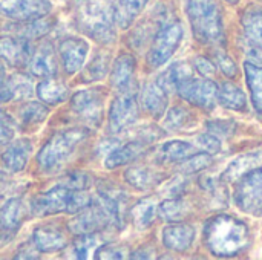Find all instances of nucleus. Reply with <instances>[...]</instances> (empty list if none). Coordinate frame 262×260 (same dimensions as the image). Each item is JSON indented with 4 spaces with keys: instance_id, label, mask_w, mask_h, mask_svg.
Returning a JSON list of instances; mask_svg holds the SVG:
<instances>
[{
    "instance_id": "nucleus-1",
    "label": "nucleus",
    "mask_w": 262,
    "mask_h": 260,
    "mask_svg": "<svg viewBox=\"0 0 262 260\" xmlns=\"http://www.w3.org/2000/svg\"><path fill=\"white\" fill-rule=\"evenodd\" d=\"M204 242L212 254L232 257L249 247L250 233L243 221L230 215H218L207 221L204 227Z\"/></svg>"
},
{
    "instance_id": "nucleus-2",
    "label": "nucleus",
    "mask_w": 262,
    "mask_h": 260,
    "mask_svg": "<svg viewBox=\"0 0 262 260\" xmlns=\"http://www.w3.org/2000/svg\"><path fill=\"white\" fill-rule=\"evenodd\" d=\"M184 11L189 17L193 35L200 43L210 46L223 43V17L213 0H184Z\"/></svg>"
},
{
    "instance_id": "nucleus-3",
    "label": "nucleus",
    "mask_w": 262,
    "mask_h": 260,
    "mask_svg": "<svg viewBox=\"0 0 262 260\" xmlns=\"http://www.w3.org/2000/svg\"><path fill=\"white\" fill-rule=\"evenodd\" d=\"M80 29L100 43L115 40V17L109 0H84L78 9Z\"/></svg>"
},
{
    "instance_id": "nucleus-4",
    "label": "nucleus",
    "mask_w": 262,
    "mask_h": 260,
    "mask_svg": "<svg viewBox=\"0 0 262 260\" xmlns=\"http://www.w3.org/2000/svg\"><path fill=\"white\" fill-rule=\"evenodd\" d=\"M86 138L88 132L84 129H68L63 132H57L38 152V166L46 172H52L61 167L72 158L78 146Z\"/></svg>"
},
{
    "instance_id": "nucleus-5",
    "label": "nucleus",
    "mask_w": 262,
    "mask_h": 260,
    "mask_svg": "<svg viewBox=\"0 0 262 260\" xmlns=\"http://www.w3.org/2000/svg\"><path fill=\"white\" fill-rule=\"evenodd\" d=\"M233 201L243 213L262 218V167L247 172L238 179Z\"/></svg>"
},
{
    "instance_id": "nucleus-6",
    "label": "nucleus",
    "mask_w": 262,
    "mask_h": 260,
    "mask_svg": "<svg viewBox=\"0 0 262 260\" xmlns=\"http://www.w3.org/2000/svg\"><path fill=\"white\" fill-rule=\"evenodd\" d=\"M181 40H183V26L180 21L175 20V21L161 23L149 49L147 64L150 67L163 66L178 49Z\"/></svg>"
},
{
    "instance_id": "nucleus-7",
    "label": "nucleus",
    "mask_w": 262,
    "mask_h": 260,
    "mask_svg": "<svg viewBox=\"0 0 262 260\" xmlns=\"http://www.w3.org/2000/svg\"><path fill=\"white\" fill-rule=\"evenodd\" d=\"M177 92L183 100H186L192 106L201 107L204 110L215 109V104L218 101V98H216L218 84L213 83L212 80H209L207 77L196 78L192 75L180 84Z\"/></svg>"
},
{
    "instance_id": "nucleus-8",
    "label": "nucleus",
    "mask_w": 262,
    "mask_h": 260,
    "mask_svg": "<svg viewBox=\"0 0 262 260\" xmlns=\"http://www.w3.org/2000/svg\"><path fill=\"white\" fill-rule=\"evenodd\" d=\"M243 46L250 61L262 63V8L252 6L243 15Z\"/></svg>"
},
{
    "instance_id": "nucleus-9",
    "label": "nucleus",
    "mask_w": 262,
    "mask_h": 260,
    "mask_svg": "<svg viewBox=\"0 0 262 260\" xmlns=\"http://www.w3.org/2000/svg\"><path fill=\"white\" fill-rule=\"evenodd\" d=\"M140 115V106L135 92L120 93L111 104L109 109V129L118 133L132 126Z\"/></svg>"
},
{
    "instance_id": "nucleus-10",
    "label": "nucleus",
    "mask_w": 262,
    "mask_h": 260,
    "mask_svg": "<svg viewBox=\"0 0 262 260\" xmlns=\"http://www.w3.org/2000/svg\"><path fill=\"white\" fill-rule=\"evenodd\" d=\"M71 193L72 188H68L66 185L60 184L48 190L46 193L35 196L31 204V213L38 218L57 215V213H68Z\"/></svg>"
},
{
    "instance_id": "nucleus-11",
    "label": "nucleus",
    "mask_w": 262,
    "mask_h": 260,
    "mask_svg": "<svg viewBox=\"0 0 262 260\" xmlns=\"http://www.w3.org/2000/svg\"><path fill=\"white\" fill-rule=\"evenodd\" d=\"M104 93L100 89L80 90L71 98L72 110L88 124H98L103 113Z\"/></svg>"
},
{
    "instance_id": "nucleus-12",
    "label": "nucleus",
    "mask_w": 262,
    "mask_h": 260,
    "mask_svg": "<svg viewBox=\"0 0 262 260\" xmlns=\"http://www.w3.org/2000/svg\"><path fill=\"white\" fill-rule=\"evenodd\" d=\"M51 3L48 0H0V15L25 21L48 15Z\"/></svg>"
},
{
    "instance_id": "nucleus-13",
    "label": "nucleus",
    "mask_w": 262,
    "mask_h": 260,
    "mask_svg": "<svg viewBox=\"0 0 262 260\" xmlns=\"http://www.w3.org/2000/svg\"><path fill=\"white\" fill-rule=\"evenodd\" d=\"M34 93V84L23 74L6 75L0 67V103L26 100Z\"/></svg>"
},
{
    "instance_id": "nucleus-14",
    "label": "nucleus",
    "mask_w": 262,
    "mask_h": 260,
    "mask_svg": "<svg viewBox=\"0 0 262 260\" xmlns=\"http://www.w3.org/2000/svg\"><path fill=\"white\" fill-rule=\"evenodd\" d=\"M88 52H89L88 41L78 37H68L58 46L61 66L68 74H75L83 67Z\"/></svg>"
},
{
    "instance_id": "nucleus-15",
    "label": "nucleus",
    "mask_w": 262,
    "mask_h": 260,
    "mask_svg": "<svg viewBox=\"0 0 262 260\" xmlns=\"http://www.w3.org/2000/svg\"><path fill=\"white\" fill-rule=\"evenodd\" d=\"M32 49L34 48L26 38H20L15 35L0 37V60H3L8 66L21 67L28 64Z\"/></svg>"
},
{
    "instance_id": "nucleus-16",
    "label": "nucleus",
    "mask_w": 262,
    "mask_h": 260,
    "mask_svg": "<svg viewBox=\"0 0 262 260\" xmlns=\"http://www.w3.org/2000/svg\"><path fill=\"white\" fill-rule=\"evenodd\" d=\"M29 72L35 77L49 78L54 77L58 70V61L55 51L51 43H41L32 49L31 58L28 61Z\"/></svg>"
},
{
    "instance_id": "nucleus-17",
    "label": "nucleus",
    "mask_w": 262,
    "mask_h": 260,
    "mask_svg": "<svg viewBox=\"0 0 262 260\" xmlns=\"http://www.w3.org/2000/svg\"><path fill=\"white\" fill-rule=\"evenodd\" d=\"M111 84L118 93L134 92L135 89V58L130 54H121L114 61L111 70Z\"/></svg>"
},
{
    "instance_id": "nucleus-18",
    "label": "nucleus",
    "mask_w": 262,
    "mask_h": 260,
    "mask_svg": "<svg viewBox=\"0 0 262 260\" xmlns=\"http://www.w3.org/2000/svg\"><path fill=\"white\" fill-rule=\"evenodd\" d=\"M261 166L262 143L258 147H255V149H252V150H249V152L239 155L238 158H235V159L227 166V169L223 172L221 181H223V182H235V181H238L243 175H246L247 172H250V170H253V169H258V167H261Z\"/></svg>"
},
{
    "instance_id": "nucleus-19",
    "label": "nucleus",
    "mask_w": 262,
    "mask_h": 260,
    "mask_svg": "<svg viewBox=\"0 0 262 260\" xmlns=\"http://www.w3.org/2000/svg\"><path fill=\"white\" fill-rule=\"evenodd\" d=\"M195 228L189 224L173 222L163 230V244L166 248L183 253L187 251L195 241Z\"/></svg>"
},
{
    "instance_id": "nucleus-20",
    "label": "nucleus",
    "mask_w": 262,
    "mask_h": 260,
    "mask_svg": "<svg viewBox=\"0 0 262 260\" xmlns=\"http://www.w3.org/2000/svg\"><path fill=\"white\" fill-rule=\"evenodd\" d=\"M147 150V141L144 139H137L130 141L124 146L115 147L111 152H107V156L104 159V166L107 169H117L126 164H130L141 155H144Z\"/></svg>"
},
{
    "instance_id": "nucleus-21",
    "label": "nucleus",
    "mask_w": 262,
    "mask_h": 260,
    "mask_svg": "<svg viewBox=\"0 0 262 260\" xmlns=\"http://www.w3.org/2000/svg\"><path fill=\"white\" fill-rule=\"evenodd\" d=\"M32 245L38 253H55L63 250L68 245L66 236L52 227H40L35 228L31 238Z\"/></svg>"
},
{
    "instance_id": "nucleus-22",
    "label": "nucleus",
    "mask_w": 262,
    "mask_h": 260,
    "mask_svg": "<svg viewBox=\"0 0 262 260\" xmlns=\"http://www.w3.org/2000/svg\"><path fill=\"white\" fill-rule=\"evenodd\" d=\"M31 153H32V144L29 139L14 141L6 147V150L2 155L3 166L12 173L21 172L26 167L31 158Z\"/></svg>"
},
{
    "instance_id": "nucleus-23",
    "label": "nucleus",
    "mask_w": 262,
    "mask_h": 260,
    "mask_svg": "<svg viewBox=\"0 0 262 260\" xmlns=\"http://www.w3.org/2000/svg\"><path fill=\"white\" fill-rule=\"evenodd\" d=\"M140 100L141 106L155 118H161L167 109V92L157 81L144 84Z\"/></svg>"
},
{
    "instance_id": "nucleus-24",
    "label": "nucleus",
    "mask_w": 262,
    "mask_h": 260,
    "mask_svg": "<svg viewBox=\"0 0 262 260\" xmlns=\"http://www.w3.org/2000/svg\"><path fill=\"white\" fill-rule=\"evenodd\" d=\"M147 2L149 0H115L112 3L115 23L121 29L129 28L137 20L140 12L144 9Z\"/></svg>"
},
{
    "instance_id": "nucleus-25",
    "label": "nucleus",
    "mask_w": 262,
    "mask_h": 260,
    "mask_svg": "<svg viewBox=\"0 0 262 260\" xmlns=\"http://www.w3.org/2000/svg\"><path fill=\"white\" fill-rule=\"evenodd\" d=\"M37 97L49 106H55L63 103L68 97H69V89L68 86L60 81V80H54L52 77L46 78L45 81H40L37 84Z\"/></svg>"
},
{
    "instance_id": "nucleus-26",
    "label": "nucleus",
    "mask_w": 262,
    "mask_h": 260,
    "mask_svg": "<svg viewBox=\"0 0 262 260\" xmlns=\"http://www.w3.org/2000/svg\"><path fill=\"white\" fill-rule=\"evenodd\" d=\"M198 153V146L187 141H169L158 149V161L161 162H181L189 156Z\"/></svg>"
},
{
    "instance_id": "nucleus-27",
    "label": "nucleus",
    "mask_w": 262,
    "mask_h": 260,
    "mask_svg": "<svg viewBox=\"0 0 262 260\" xmlns=\"http://www.w3.org/2000/svg\"><path fill=\"white\" fill-rule=\"evenodd\" d=\"M218 103L224 106L226 109L232 110H246L247 107V97L243 92L241 87L230 81H224L218 84V93H216Z\"/></svg>"
},
{
    "instance_id": "nucleus-28",
    "label": "nucleus",
    "mask_w": 262,
    "mask_h": 260,
    "mask_svg": "<svg viewBox=\"0 0 262 260\" xmlns=\"http://www.w3.org/2000/svg\"><path fill=\"white\" fill-rule=\"evenodd\" d=\"M124 178L132 187L138 190H150L164 179L161 173L147 167H130L126 170Z\"/></svg>"
},
{
    "instance_id": "nucleus-29",
    "label": "nucleus",
    "mask_w": 262,
    "mask_h": 260,
    "mask_svg": "<svg viewBox=\"0 0 262 260\" xmlns=\"http://www.w3.org/2000/svg\"><path fill=\"white\" fill-rule=\"evenodd\" d=\"M193 72L190 69L189 64L186 63H175L172 66H169L157 80V83L166 90V92H177V89L180 87V84L187 80L189 77H192Z\"/></svg>"
},
{
    "instance_id": "nucleus-30",
    "label": "nucleus",
    "mask_w": 262,
    "mask_h": 260,
    "mask_svg": "<svg viewBox=\"0 0 262 260\" xmlns=\"http://www.w3.org/2000/svg\"><path fill=\"white\" fill-rule=\"evenodd\" d=\"M52 25H54V21L51 18H46V15H43V17L32 18V20L18 21V25L14 26L12 29L15 31V37L32 40V38H40L45 34H48L51 31Z\"/></svg>"
},
{
    "instance_id": "nucleus-31",
    "label": "nucleus",
    "mask_w": 262,
    "mask_h": 260,
    "mask_svg": "<svg viewBox=\"0 0 262 260\" xmlns=\"http://www.w3.org/2000/svg\"><path fill=\"white\" fill-rule=\"evenodd\" d=\"M157 211H158V204L155 198H144L138 201L130 210V218L134 225L138 230H146L154 222Z\"/></svg>"
},
{
    "instance_id": "nucleus-32",
    "label": "nucleus",
    "mask_w": 262,
    "mask_h": 260,
    "mask_svg": "<svg viewBox=\"0 0 262 260\" xmlns=\"http://www.w3.org/2000/svg\"><path fill=\"white\" fill-rule=\"evenodd\" d=\"M23 221V204L20 199H9L0 208V231H15Z\"/></svg>"
},
{
    "instance_id": "nucleus-33",
    "label": "nucleus",
    "mask_w": 262,
    "mask_h": 260,
    "mask_svg": "<svg viewBox=\"0 0 262 260\" xmlns=\"http://www.w3.org/2000/svg\"><path fill=\"white\" fill-rule=\"evenodd\" d=\"M244 70H246V78L250 89L253 107L256 109L258 113L262 115V66L253 61H246Z\"/></svg>"
},
{
    "instance_id": "nucleus-34",
    "label": "nucleus",
    "mask_w": 262,
    "mask_h": 260,
    "mask_svg": "<svg viewBox=\"0 0 262 260\" xmlns=\"http://www.w3.org/2000/svg\"><path fill=\"white\" fill-rule=\"evenodd\" d=\"M109 63H111V55L109 52H98L92 61L84 67V72L81 75V80L84 83H91V81H98L101 78H104L109 72Z\"/></svg>"
},
{
    "instance_id": "nucleus-35",
    "label": "nucleus",
    "mask_w": 262,
    "mask_h": 260,
    "mask_svg": "<svg viewBox=\"0 0 262 260\" xmlns=\"http://www.w3.org/2000/svg\"><path fill=\"white\" fill-rule=\"evenodd\" d=\"M104 242L101 241L97 233H89V234H80L78 239L72 244L71 247V256L74 259H89L91 253H95L100 245Z\"/></svg>"
},
{
    "instance_id": "nucleus-36",
    "label": "nucleus",
    "mask_w": 262,
    "mask_h": 260,
    "mask_svg": "<svg viewBox=\"0 0 262 260\" xmlns=\"http://www.w3.org/2000/svg\"><path fill=\"white\" fill-rule=\"evenodd\" d=\"M158 213L167 222H180L189 213V205L180 198H170L158 205Z\"/></svg>"
},
{
    "instance_id": "nucleus-37",
    "label": "nucleus",
    "mask_w": 262,
    "mask_h": 260,
    "mask_svg": "<svg viewBox=\"0 0 262 260\" xmlns=\"http://www.w3.org/2000/svg\"><path fill=\"white\" fill-rule=\"evenodd\" d=\"M48 113H49V109L43 106L41 103H35V101H29L23 104V107L20 109V118L23 124L26 126H35V124L43 123Z\"/></svg>"
},
{
    "instance_id": "nucleus-38",
    "label": "nucleus",
    "mask_w": 262,
    "mask_h": 260,
    "mask_svg": "<svg viewBox=\"0 0 262 260\" xmlns=\"http://www.w3.org/2000/svg\"><path fill=\"white\" fill-rule=\"evenodd\" d=\"M192 121V113L183 107H173L164 116V127L167 130H181Z\"/></svg>"
},
{
    "instance_id": "nucleus-39",
    "label": "nucleus",
    "mask_w": 262,
    "mask_h": 260,
    "mask_svg": "<svg viewBox=\"0 0 262 260\" xmlns=\"http://www.w3.org/2000/svg\"><path fill=\"white\" fill-rule=\"evenodd\" d=\"M95 259L100 260H107V259H127L130 257L129 256V248L126 245H121V244H114V242H109V244H103L98 247V250L95 251L94 254Z\"/></svg>"
},
{
    "instance_id": "nucleus-40",
    "label": "nucleus",
    "mask_w": 262,
    "mask_h": 260,
    "mask_svg": "<svg viewBox=\"0 0 262 260\" xmlns=\"http://www.w3.org/2000/svg\"><path fill=\"white\" fill-rule=\"evenodd\" d=\"M212 164V155L210 153H195L189 156L187 159L180 162V169L184 173H198L204 169H207Z\"/></svg>"
},
{
    "instance_id": "nucleus-41",
    "label": "nucleus",
    "mask_w": 262,
    "mask_h": 260,
    "mask_svg": "<svg viewBox=\"0 0 262 260\" xmlns=\"http://www.w3.org/2000/svg\"><path fill=\"white\" fill-rule=\"evenodd\" d=\"M236 129V123L230 121V120H215L207 123V130L209 133H212L213 136L220 138H229Z\"/></svg>"
},
{
    "instance_id": "nucleus-42",
    "label": "nucleus",
    "mask_w": 262,
    "mask_h": 260,
    "mask_svg": "<svg viewBox=\"0 0 262 260\" xmlns=\"http://www.w3.org/2000/svg\"><path fill=\"white\" fill-rule=\"evenodd\" d=\"M63 185H66L68 188L72 190H88L92 184V179L88 173L83 172H74L71 175L66 176V179L61 182Z\"/></svg>"
},
{
    "instance_id": "nucleus-43",
    "label": "nucleus",
    "mask_w": 262,
    "mask_h": 260,
    "mask_svg": "<svg viewBox=\"0 0 262 260\" xmlns=\"http://www.w3.org/2000/svg\"><path fill=\"white\" fill-rule=\"evenodd\" d=\"M215 61H216V66L221 69V72H223L226 77L233 78V77L236 75V72H238L236 64H235V61H233L226 52L216 51V52H215Z\"/></svg>"
},
{
    "instance_id": "nucleus-44",
    "label": "nucleus",
    "mask_w": 262,
    "mask_h": 260,
    "mask_svg": "<svg viewBox=\"0 0 262 260\" xmlns=\"http://www.w3.org/2000/svg\"><path fill=\"white\" fill-rule=\"evenodd\" d=\"M196 146L198 149L204 150L206 153L210 155H216L221 150V143L216 136H213L212 133H203L196 138Z\"/></svg>"
},
{
    "instance_id": "nucleus-45",
    "label": "nucleus",
    "mask_w": 262,
    "mask_h": 260,
    "mask_svg": "<svg viewBox=\"0 0 262 260\" xmlns=\"http://www.w3.org/2000/svg\"><path fill=\"white\" fill-rule=\"evenodd\" d=\"M193 66H195V69L203 77H212L215 74V64H213V61H210L206 57H196L193 60Z\"/></svg>"
},
{
    "instance_id": "nucleus-46",
    "label": "nucleus",
    "mask_w": 262,
    "mask_h": 260,
    "mask_svg": "<svg viewBox=\"0 0 262 260\" xmlns=\"http://www.w3.org/2000/svg\"><path fill=\"white\" fill-rule=\"evenodd\" d=\"M12 138H14L12 127L8 124V121H0V147L9 144Z\"/></svg>"
},
{
    "instance_id": "nucleus-47",
    "label": "nucleus",
    "mask_w": 262,
    "mask_h": 260,
    "mask_svg": "<svg viewBox=\"0 0 262 260\" xmlns=\"http://www.w3.org/2000/svg\"><path fill=\"white\" fill-rule=\"evenodd\" d=\"M154 248L152 247H143L140 250H137L134 254H130V259H152Z\"/></svg>"
},
{
    "instance_id": "nucleus-48",
    "label": "nucleus",
    "mask_w": 262,
    "mask_h": 260,
    "mask_svg": "<svg viewBox=\"0 0 262 260\" xmlns=\"http://www.w3.org/2000/svg\"><path fill=\"white\" fill-rule=\"evenodd\" d=\"M0 121H8V116H6V113L0 109Z\"/></svg>"
},
{
    "instance_id": "nucleus-49",
    "label": "nucleus",
    "mask_w": 262,
    "mask_h": 260,
    "mask_svg": "<svg viewBox=\"0 0 262 260\" xmlns=\"http://www.w3.org/2000/svg\"><path fill=\"white\" fill-rule=\"evenodd\" d=\"M5 178H6V176H5V173H3V172H0V182H3V181H5Z\"/></svg>"
},
{
    "instance_id": "nucleus-50",
    "label": "nucleus",
    "mask_w": 262,
    "mask_h": 260,
    "mask_svg": "<svg viewBox=\"0 0 262 260\" xmlns=\"http://www.w3.org/2000/svg\"><path fill=\"white\" fill-rule=\"evenodd\" d=\"M226 2H229V3H232V5H235V3H238L239 0H226Z\"/></svg>"
}]
</instances>
